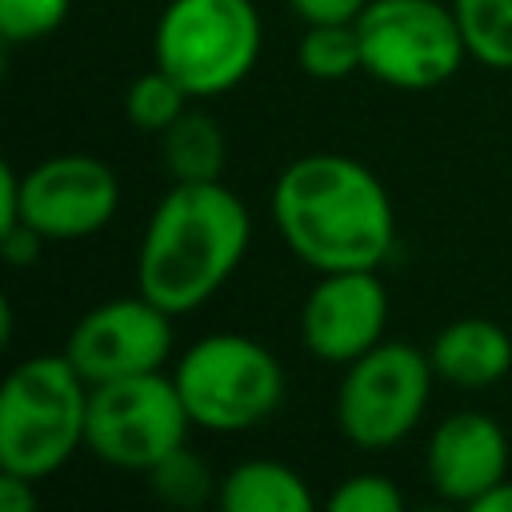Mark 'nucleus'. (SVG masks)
Instances as JSON below:
<instances>
[{"label": "nucleus", "mask_w": 512, "mask_h": 512, "mask_svg": "<svg viewBox=\"0 0 512 512\" xmlns=\"http://www.w3.org/2000/svg\"><path fill=\"white\" fill-rule=\"evenodd\" d=\"M280 244L312 272L384 268L396 252V208L384 180L356 156L304 152L268 192Z\"/></svg>", "instance_id": "f257e3e1"}, {"label": "nucleus", "mask_w": 512, "mask_h": 512, "mask_svg": "<svg viewBox=\"0 0 512 512\" xmlns=\"http://www.w3.org/2000/svg\"><path fill=\"white\" fill-rule=\"evenodd\" d=\"M248 244L252 212L224 180L168 184L136 244V288L172 316H188L236 276Z\"/></svg>", "instance_id": "f03ea898"}, {"label": "nucleus", "mask_w": 512, "mask_h": 512, "mask_svg": "<svg viewBox=\"0 0 512 512\" xmlns=\"http://www.w3.org/2000/svg\"><path fill=\"white\" fill-rule=\"evenodd\" d=\"M92 384L64 352L20 360L0 388V472L48 480L84 452Z\"/></svg>", "instance_id": "7ed1b4c3"}, {"label": "nucleus", "mask_w": 512, "mask_h": 512, "mask_svg": "<svg viewBox=\"0 0 512 512\" xmlns=\"http://www.w3.org/2000/svg\"><path fill=\"white\" fill-rule=\"evenodd\" d=\"M172 380L200 432L240 436L268 424L284 396L280 356L248 332H208L172 360Z\"/></svg>", "instance_id": "20e7f679"}, {"label": "nucleus", "mask_w": 512, "mask_h": 512, "mask_svg": "<svg viewBox=\"0 0 512 512\" xmlns=\"http://www.w3.org/2000/svg\"><path fill=\"white\" fill-rule=\"evenodd\" d=\"M264 52L256 0H168L152 28V64L192 100L240 88Z\"/></svg>", "instance_id": "39448f33"}, {"label": "nucleus", "mask_w": 512, "mask_h": 512, "mask_svg": "<svg viewBox=\"0 0 512 512\" xmlns=\"http://www.w3.org/2000/svg\"><path fill=\"white\" fill-rule=\"evenodd\" d=\"M432 384L436 372L428 348L384 336L376 348L340 368L332 400L336 432L360 452H388L420 428Z\"/></svg>", "instance_id": "423d86ee"}, {"label": "nucleus", "mask_w": 512, "mask_h": 512, "mask_svg": "<svg viewBox=\"0 0 512 512\" xmlns=\"http://www.w3.org/2000/svg\"><path fill=\"white\" fill-rule=\"evenodd\" d=\"M356 36L364 76L396 92H432L468 60L448 0H368L356 16Z\"/></svg>", "instance_id": "0eeeda50"}, {"label": "nucleus", "mask_w": 512, "mask_h": 512, "mask_svg": "<svg viewBox=\"0 0 512 512\" xmlns=\"http://www.w3.org/2000/svg\"><path fill=\"white\" fill-rule=\"evenodd\" d=\"M192 416L180 400L172 372H140L92 384L84 452L100 464L144 476L152 464L188 444Z\"/></svg>", "instance_id": "6e6552de"}, {"label": "nucleus", "mask_w": 512, "mask_h": 512, "mask_svg": "<svg viewBox=\"0 0 512 512\" xmlns=\"http://www.w3.org/2000/svg\"><path fill=\"white\" fill-rule=\"evenodd\" d=\"M172 320L176 316L156 300H148L140 288L132 296L100 300L76 316L64 340V356L76 364V372L88 384L160 372L172 364L176 352Z\"/></svg>", "instance_id": "1a4fd4ad"}, {"label": "nucleus", "mask_w": 512, "mask_h": 512, "mask_svg": "<svg viewBox=\"0 0 512 512\" xmlns=\"http://www.w3.org/2000/svg\"><path fill=\"white\" fill-rule=\"evenodd\" d=\"M120 176L92 152H56L20 172V224L48 244H76L112 224Z\"/></svg>", "instance_id": "9d476101"}, {"label": "nucleus", "mask_w": 512, "mask_h": 512, "mask_svg": "<svg viewBox=\"0 0 512 512\" xmlns=\"http://www.w3.org/2000/svg\"><path fill=\"white\" fill-rule=\"evenodd\" d=\"M388 336V288L380 268L316 272L300 304V344L312 360L344 368Z\"/></svg>", "instance_id": "9b49d317"}, {"label": "nucleus", "mask_w": 512, "mask_h": 512, "mask_svg": "<svg viewBox=\"0 0 512 512\" xmlns=\"http://www.w3.org/2000/svg\"><path fill=\"white\" fill-rule=\"evenodd\" d=\"M512 468V444L496 416L480 408H460L444 416L424 444L428 488L444 504L476 508V500L496 488Z\"/></svg>", "instance_id": "f8f14e48"}, {"label": "nucleus", "mask_w": 512, "mask_h": 512, "mask_svg": "<svg viewBox=\"0 0 512 512\" xmlns=\"http://www.w3.org/2000/svg\"><path fill=\"white\" fill-rule=\"evenodd\" d=\"M428 360L440 384L484 392L512 372V332L492 316H460L432 336Z\"/></svg>", "instance_id": "ddd939ff"}, {"label": "nucleus", "mask_w": 512, "mask_h": 512, "mask_svg": "<svg viewBox=\"0 0 512 512\" xmlns=\"http://www.w3.org/2000/svg\"><path fill=\"white\" fill-rule=\"evenodd\" d=\"M216 504L224 512H312L316 492L300 468L272 456H248L220 476Z\"/></svg>", "instance_id": "4468645a"}, {"label": "nucleus", "mask_w": 512, "mask_h": 512, "mask_svg": "<svg viewBox=\"0 0 512 512\" xmlns=\"http://www.w3.org/2000/svg\"><path fill=\"white\" fill-rule=\"evenodd\" d=\"M160 140V164L172 184H204V180H224L228 164V140L216 116L204 108L188 104V112L156 136Z\"/></svg>", "instance_id": "2eb2a0df"}, {"label": "nucleus", "mask_w": 512, "mask_h": 512, "mask_svg": "<svg viewBox=\"0 0 512 512\" xmlns=\"http://www.w3.org/2000/svg\"><path fill=\"white\" fill-rule=\"evenodd\" d=\"M468 44V60L512 72V0H448Z\"/></svg>", "instance_id": "dca6fc26"}, {"label": "nucleus", "mask_w": 512, "mask_h": 512, "mask_svg": "<svg viewBox=\"0 0 512 512\" xmlns=\"http://www.w3.org/2000/svg\"><path fill=\"white\" fill-rule=\"evenodd\" d=\"M296 64L308 80L320 84H336L348 80L352 72H364L356 24H304V36L296 44Z\"/></svg>", "instance_id": "f3484780"}, {"label": "nucleus", "mask_w": 512, "mask_h": 512, "mask_svg": "<svg viewBox=\"0 0 512 512\" xmlns=\"http://www.w3.org/2000/svg\"><path fill=\"white\" fill-rule=\"evenodd\" d=\"M188 104H192V96L164 72V68H148V72H140L128 88H124V116H128V124L136 128V132H144V136H160V132H168L184 112H188Z\"/></svg>", "instance_id": "a211bd4d"}, {"label": "nucleus", "mask_w": 512, "mask_h": 512, "mask_svg": "<svg viewBox=\"0 0 512 512\" xmlns=\"http://www.w3.org/2000/svg\"><path fill=\"white\" fill-rule=\"evenodd\" d=\"M144 488L168 508H204L208 500H216L220 476H212V468L184 444L144 472Z\"/></svg>", "instance_id": "6ab92c4d"}, {"label": "nucleus", "mask_w": 512, "mask_h": 512, "mask_svg": "<svg viewBox=\"0 0 512 512\" xmlns=\"http://www.w3.org/2000/svg\"><path fill=\"white\" fill-rule=\"evenodd\" d=\"M72 0H0L4 44H36L64 28Z\"/></svg>", "instance_id": "aec40b11"}, {"label": "nucleus", "mask_w": 512, "mask_h": 512, "mask_svg": "<svg viewBox=\"0 0 512 512\" xmlns=\"http://www.w3.org/2000/svg\"><path fill=\"white\" fill-rule=\"evenodd\" d=\"M324 504L328 512H404V492L384 472H348Z\"/></svg>", "instance_id": "412c9836"}, {"label": "nucleus", "mask_w": 512, "mask_h": 512, "mask_svg": "<svg viewBox=\"0 0 512 512\" xmlns=\"http://www.w3.org/2000/svg\"><path fill=\"white\" fill-rule=\"evenodd\" d=\"M300 24H356L368 0H284Z\"/></svg>", "instance_id": "4be33fe9"}, {"label": "nucleus", "mask_w": 512, "mask_h": 512, "mask_svg": "<svg viewBox=\"0 0 512 512\" xmlns=\"http://www.w3.org/2000/svg\"><path fill=\"white\" fill-rule=\"evenodd\" d=\"M48 240L40 236V232H32L28 224H16L12 232H4L0 236V248H4V260L12 264V268H28V264H36L40 260V248H44Z\"/></svg>", "instance_id": "5701e85b"}, {"label": "nucleus", "mask_w": 512, "mask_h": 512, "mask_svg": "<svg viewBox=\"0 0 512 512\" xmlns=\"http://www.w3.org/2000/svg\"><path fill=\"white\" fill-rule=\"evenodd\" d=\"M36 504V480L20 472H0V512H32Z\"/></svg>", "instance_id": "b1692460"}, {"label": "nucleus", "mask_w": 512, "mask_h": 512, "mask_svg": "<svg viewBox=\"0 0 512 512\" xmlns=\"http://www.w3.org/2000/svg\"><path fill=\"white\" fill-rule=\"evenodd\" d=\"M20 224V168L4 164L0 168V236Z\"/></svg>", "instance_id": "393cba45"}, {"label": "nucleus", "mask_w": 512, "mask_h": 512, "mask_svg": "<svg viewBox=\"0 0 512 512\" xmlns=\"http://www.w3.org/2000/svg\"><path fill=\"white\" fill-rule=\"evenodd\" d=\"M472 512H512V476H504L496 488H488Z\"/></svg>", "instance_id": "a878e982"}]
</instances>
